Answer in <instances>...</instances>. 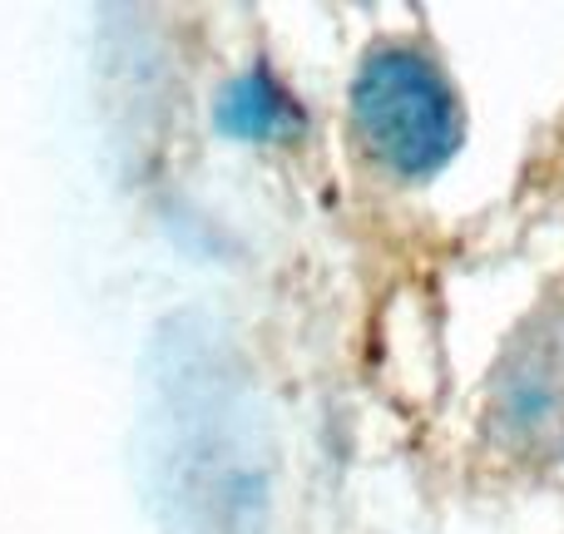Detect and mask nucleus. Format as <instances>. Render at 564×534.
I'll use <instances>...</instances> for the list:
<instances>
[{
	"mask_svg": "<svg viewBox=\"0 0 564 534\" xmlns=\"http://www.w3.org/2000/svg\"><path fill=\"white\" fill-rule=\"evenodd\" d=\"M154 490L188 534H253L268 510V421L238 351L188 317L154 347Z\"/></svg>",
	"mask_w": 564,
	"mask_h": 534,
	"instance_id": "nucleus-1",
	"label": "nucleus"
},
{
	"mask_svg": "<svg viewBox=\"0 0 564 534\" xmlns=\"http://www.w3.org/2000/svg\"><path fill=\"white\" fill-rule=\"evenodd\" d=\"M214 124L228 139H243V144H288V139H297L307 129V115H302V105L288 95V85L278 75L243 69V75H234L218 89Z\"/></svg>",
	"mask_w": 564,
	"mask_h": 534,
	"instance_id": "nucleus-4",
	"label": "nucleus"
},
{
	"mask_svg": "<svg viewBox=\"0 0 564 534\" xmlns=\"http://www.w3.org/2000/svg\"><path fill=\"white\" fill-rule=\"evenodd\" d=\"M351 124L391 178H431L456 159L466 119L446 69L416 45H377L351 79Z\"/></svg>",
	"mask_w": 564,
	"mask_h": 534,
	"instance_id": "nucleus-2",
	"label": "nucleus"
},
{
	"mask_svg": "<svg viewBox=\"0 0 564 534\" xmlns=\"http://www.w3.org/2000/svg\"><path fill=\"white\" fill-rule=\"evenodd\" d=\"M490 426L516 456L564 460V307L516 331L490 381Z\"/></svg>",
	"mask_w": 564,
	"mask_h": 534,
	"instance_id": "nucleus-3",
	"label": "nucleus"
}]
</instances>
